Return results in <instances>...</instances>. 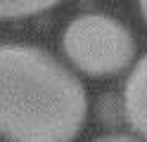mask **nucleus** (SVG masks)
<instances>
[{
    "mask_svg": "<svg viewBox=\"0 0 147 142\" xmlns=\"http://www.w3.org/2000/svg\"><path fill=\"white\" fill-rule=\"evenodd\" d=\"M86 114V90L62 62L33 45H0V137L71 142Z\"/></svg>",
    "mask_w": 147,
    "mask_h": 142,
    "instance_id": "1",
    "label": "nucleus"
},
{
    "mask_svg": "<svg viewBox=\"0 0 147 142\" xmlns=\"http://www.w3.org/2000/svg\"><path fill=\"white\" fill-rule=\"evenodd\" d=\"M62 47L67 59L88 76L121 73L135 57L133 36L107 14L76 17L62 33Z\"/></svg>",
    "mask_w": 147,
    "mask_h": 142,
    "instance_id": "2",
    "label": "nucleus"
},
{
    "mask_svg": "<svg viewBox=\"0 0 147 142\" xmlns=\"http://www.w3.org/2000/svg\"><path fill=\"white\" fill-rule=\"evenodd\" d=\"M123 109L133 133L147 142V55L138 59L133 71L128 73L123 88Z\"/></svg>",
    "mask_w": 147,
    "mask_h": 142,
    "instance_id": "3",
    "label": "nucleus"
},
{
    "mask_svg": "<svg viewBox=\"0 0 147 142\" xmlns=\"http://www.w3.org/2000/svg\"><path fill=\"white\" fill-rule=\"evenodd\" d=\"M62 0H0V19H24L59 5Z\"/></svg>",
    "mask_w": 147,
    "mask_h": 142,
    "instance_id": "4",
    "label": "nucleus"
},
{
    "mask_svg": "<svg viewBox=\"0 0 147 142\" xmlns=\"http://www.w3.org/2000/svg\"><path fill=\"white\" fill-rule=\"evenodd\" d=\"M97 121L102 126H119L121 121H126V109H123V100L119 102L116 95H102L95 107Z\"/></svg>",
    "mask_w": 147,
    "mask_h": 142,
    "instance_id": "5",
    "label": "nucleus"
},
{
    "mask_svg": "<svg viewBox=\"0 0 147 142\" xmlns=\"http://www.w3.org/2000/svg\"><path fill=\"white\" fill-rule=\"evenodd\" d=\"M97 142H140V140H135L131 135H105V137H100Z\"/></svg>",
    "mask_w": 147,
    "mask_h": 142,
    "instance_id": "6",
    "label": "nucleus"
},
{
    "mask_svg": "<svg viewBox=\"0 0 147 142\" xmlns=\"http://www.w3.org/2000/svg\"><path fill=\"white\" fill-rule=\"evenodd\" d=\"M138 3H140V12H142L145 22H147V0H138Z\"/></svg>",
    "mask_w": 147,
    "mask_h": 142,
    "instance_id": "7",
    "label": "nucleus"
}]
</instances>
